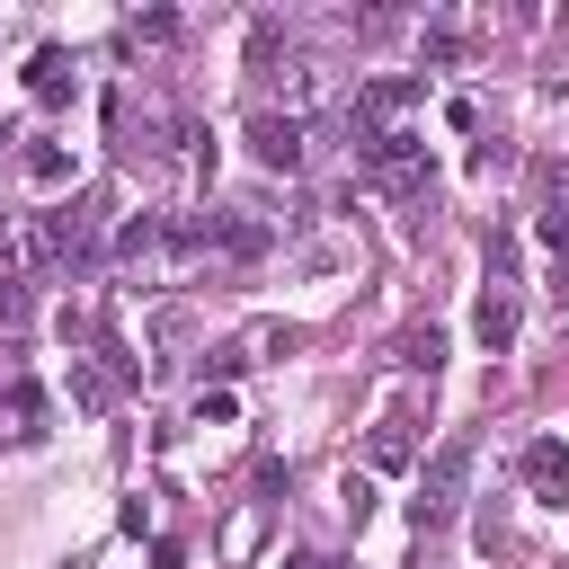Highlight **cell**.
<instances>
[{
    "label": "cell",
    "instance_id": "1",
    "mask_svg": "<svg viewBox=\"0 0 569 569\" xmlns=\"http://www.w3.org/2000/svg\"><path fill=\"white\" fill-rule=\"evenodd\" d=\"M365 178H373V187H391V196H418V187L436 178V160H427V142H418L409 124H391V133H382V151L365 160Z\"/></svg>",
    "mask_w": 569,
    "mask_h": 569
},
{
    "label": "cell",
    "instance_id": "2",
    "mask_svg": "<svg viewBox=\"0 0 569 569\" xmlns=\"http://www.w3.org/2000/svg\"><path fill=\"white\" fill-rule=\"evenodd\" d=\"M89 249H98V204H53L27 231V258H89Z\"/></svg>",
    "mask_w": 569,
    "mask_h": 569
},
{
    "label": "cell",
    "instance_id": "3",
    "mask_svg": "<svg viewBox=\"0 0 569 569\" xmlns=\"http://www.w3.org/2000/svg\"><path fill=\"white\" fill-rule=\"evenodd\" d=\"M462 480H471V436H453V445L427 462V480H418V525H453Z\"/></svg>",
    "mask_w": 569,
    "mask_h": 569
},
{
    "label": "cell",
    "instance_id": "4",
    "mask_svg": "<svg viewBox=\"0 0 569 569\" xmlns=\"http://www.w3.org/2000/svg\"><path fill=\"white\" fill-rule=\"evenodd\" d=\"M249 151L267 169H302V116H249Z\"/></svg>",
    "mask_w": 569,
    "mask_h": 569
},
{
    "label": "cell",
    "instance_id": "5",
    "mask_svg": "<svg viewBox=\"0 0 569 569\" xmlns=\"http://www.w3.org/2000/svg\"><path fill=\"white\" fill-rule=\"evenodd\" d=\"M471 329H480V347H489V356H498V347L516 338V276H489V293H480Z\"/></svg>",
    "mask_w": 569,
    "mask_h": 569
},
{
    "label": "cell",
    "instance_id": "6",
    "mask_svg": "<svg viewBox=\"0 0 569 569\" xmlns=\"http://www.w3.org/2000/svg\"><path fill=\"white\" fill-rule=\"evenodd\" d=\"M525 489L533 498H569V445L560 436H533L525 445Z\"/></svg>",
    "mask_w": 569,
    "mask_h": 569
},
{
    "label": "cell",
    "instance_id": "7",
    "mask_svg": "<svg viewBox=\"0 0 569 569\" xmlns=\"http://www.w3.org/2000/svg\"><path fill=\"white\" fill-rule=\"evenodd\" d=\"M27 89H36L44 107H62V98H71V53H62V44H36V53H27Z\"/></svg>",
    "mask_w": 569,
    "mask_h": 569
},
{
    "label": "cell",
    "instance_id": "8",
    "mask_svg": "<svg viewBox=\"0 0 569 569\" xmlns=\"http://www.w3.org/2000/svg\"><path fill=\"white\" fill-rule=\"evenodd\" d=\"M409 453H418V445H409V427H400V418H391V427H373V471H400Z\"/></svg>",
    "mask_w": 569,
    "mask_h": 569
},
{
    "label": "cell",
    "instance_id": "9",
    "mask_svg": "<svg viewBox=\"0 0 569 569\" xmlns=\"http://www.w3.org/2000/svg\"><path fill=\"white\" fill-rule=\"evenodd\" d=\"M400 365L436 373V365H445V338H436V329H409V338H400Z\"/></svg>",
    "mask_w": 569,
    "mask_h": 569
},
{
    "label": "cell",
    "instance_id": "10",
    "mask_svg": "<svg viewBox=\"0 0 569 569\" xmlns=\"http://www.w3.org/2000/svg\"><path fill=\"white\" fill-rule=\"evenodd\" d=\"M27 178H36V187H62V178H71V160H62L53 142H36V151H27Z\"/></svg>",
    "mask_w": 569,
    "mask_h": 569
},
{
    "label": "cell",
    "instance_id": "11",
    "mask_svg": "<svg viewBox=\"0 0 569 569\" xmlns=\"http://www.w3.org/2000/svg\"><path fill=\"white\" fill-rule=\"evenodd\" d=\"M124 36H133V44H169V36H178V18H169V9H142Z\"/></svg>",
    "mask_w": 569,
    "mask_h": 569
},
{
    "label": "cell",
    "instance_id": "12",
    "mask_svg": "<svg viewBox=\"0 0 569 569\" xmlns=\"http://www.w3.org/2000/svg\"><path fill=\"white\" fill-rule=\"evenodd\" d=\"M0 320H27V293H18V276H0Z\"/></svg>",
    "mask_w": 569,
    "mask_h": 569
},
{
    "label": "cell",
    "instance_id": "13",
    "mask_svg": "<svg viewBox=\"0 0 569 569\" xmlns=\"http://www.w3.org/2000/svg\"><path fill=\"white\" fill-rule=\"evenodd\" d=\"M302 569H347V560H302Z\"/></svg>",
    "mask_w": 569,
    "mask_h": 569
}]
</instances>
